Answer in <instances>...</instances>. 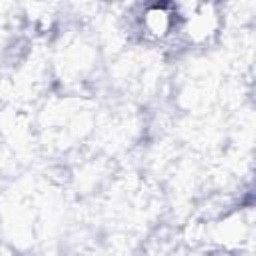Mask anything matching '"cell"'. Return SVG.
Listing matches in <instances>:
<instances>
[{"label":"cell","instance_id":"6da1fadb","mask_svg":"<svg viewBox=\"0 0 256 256\" xmlns=\"http://www.w3.org/2000/svg\"><path fill=\"white\" fill-rule=\"evenodd\" d=\"M144 28L152 36L164 38L176 28V16H174V12H170L164 6H154L144 16Z\"/></svg>","mask_w":256,"mask_h":256}]
</instances>
